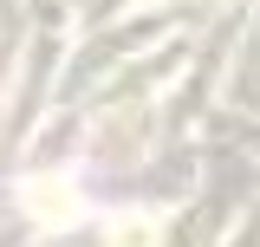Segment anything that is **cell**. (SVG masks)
I'll use <instances>...</instances> for the list:
<instances>
[{"instance_id":"obj_1","label":"cell","mask_w":260,"mask_h":247,"mask_svg":"<svg viewBox=\"0 0 260 247\" xmlns=\"http://www.w3.org/2000/svg\"><path fill=\"white\" fill-rule=\"evenodd\" d=\"M26 208L46 221V228H59V221L78 215V189L65 182V176H59V182H52V176H39V182H26Z\"/></svg>"},{"instance_id":"obj_2","label":"cell","mask_w":260,"mask_h":247,"mask_svg":"<svg viewBox=\"0 0 260 247\" xmlns=\"http://www.w3.org/2000/svg\"><path fill=\"white\" fill-rule=\"evenodd\" d=\"M156 241H162V228L150 215H117L111 234H104V247H156Z\"/></svg>"}]
</instances>
